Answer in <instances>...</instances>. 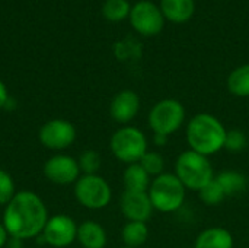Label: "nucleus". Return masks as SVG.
Listing matches in <instances>:
<instances>
[{
    "instance_id": "obj_26",
    "label": "nucleus",
    "mask_w": 249,
    "mask_h": 248,
    "mask_svg": "<svg viewBox=\"0 0 249 248\" xmlns=\"http://www.w3.org/2000/svg\"><path fill=\"white\" fill-rule=\"evenodd\" d=\"M15 181L12 175L0 168V206H6L16 194Z\"/></svg>"
},
{
    "instance_id": "obj_15",
    "label": "nucleus",
    "mask_w": 249,
    "mask_h": 248,
    "mask_svg": "<svg viewBox=\"0 0 249 248\" xmlns=\"http://www.w3.org/2000/svg\"><path fill=\"white\" fill-rule=\"evenodd\" d=\"M77 241L83 248H105L107 232L96 221H85L77 227Z\"/></svg>"
},
{
    "instance_id": "obj_10",
    "label": "nucleus",
    "mask_w": 249,
    "mask_h": 248,
    "mask_svg": "<svg viewBox=\"0 0 249 248\" xmlns=\"http://www.w3.org/2000/svg\"><path fill=\"white\" fill-rule=\"evenodd\" d=\"M77 224L67 215H54L48 218L42 231L45 244L54 248H66L77 240Z\"/></svg>"
},
{
    "instance_id": "obj_13",
    "label": "nucleus",
    "mask_w": 249,
    "mask_h": 248,
    "mask_svg": "<svg viewBox=\"0 0 249 248\" xmlns=\"http://www.w3.org/2000/svg\"><path fill=\"white\" fill-rule=\"evenodd\" d=\"M140 110V98L134 91L123 89L114 95L109 104V115L111 118L123 126H128Z\"/></svg>"
},
{
    "instance_id": "obj_8",
    "label": "nucleus",
    "mask_w": 249,
    "mask_h": 248,
    "mask_svg": "<svg viewBox=\"0 0 249 248\" xmlns=\"http://www.w3.org/2000/svg\"><path fill=\"white\" fill-rule=\"evenodd\" d=\"M77 137L76 127L63 118H53L44 123L38 132V139L42 146L51 151H63L70 148Z\"/></svg>"
},
{
    "instance_id": "obj_9",
    "label": "nucleus",
    "mask_w": 249,
    "mask_h": 248,
    "mask_svg": "<svg viewBox=\"0 0 249 248\" xmlns=\"http://www.w3.org/2000/svg\"><path fill=\"white\" fill-rule=\"evenodd\" d=\"M130 23L131 26L142 35L150 37L156 35L163 29L165 16L155 3L143 0L136 3L130 12Z\"/></svg>"
},
{
    "instance_id": "obj_1",
    "label": "nucleus",
    "mask_w": 249,
    "mask_h": 248,
    "mask_svg": "<svg viewBox=\"0 0 249 248\" xmlns=\"http://www.w3.org/2000/svg\"><path fill=\"white\" fill-rule=\"evenodd\" d=\"M48 218L44 200L34 191L22 190L4 206L1 224L10 237L26 241L42 234Z\"/></svg>"
},
{
    "instance_id": "obj_16",
    "label": "nucleus",
    "mask_w": 249,
    "mask_h": 248,
    "mask_svg": "<svg viewBox=\"0 0 249 248\" xmlns=\"http://www.w3.org/2000/svg\"><path fill=\"white\" fill-rule=\"evenodd\" d=\"M160 10L168 20L184 23L194 13V0H162Z\"/></svg>"
},
{
    "instance_id": "obj_19",
    "label": "nucleus",
    "mask_w": 249,
    "mask_h": 248,
    "mask_svg": "<svg viewBox=\"0 0 249 248\" xmlns=\"http://www.w3.org/2000/svg\"><path fill=\"white\" fill-rule=\"evenodd\" d=\"M121 238L125 247L139 248L143 246L149 238V228L146 222L128 221L121 231Z\"/></svg>"
},
{
    "instance_id": "obj_29",
    "label": "nucleus",
    "mask_w": 249,
    "mask_h": 248,
    "mask_svg": "<svg viewBox=\"0 0 249 248\" xmlns=\"http://www.w3.org/2000/svg\"><path fill=\"white\" fill-rule=\"evenodd\" d=\"M168 139H169V136L159 134V133H153V143L156 146H165L168 143Z\"/></svg>"
},
{
    "instance_id": "obj_24",
    "label": "nucleus",
    "mask_w": 249,
    "mask_h": 248,
    "mask_svg": "<svg viewBox=\"0 0 249 248\" xmlns=\"http://www.w3.org/2000/svg\"><path fill=\"white\" fill-rule=\"evenodd\" d=\"M79 167L80 171L83 172V175H92V174H98L99 168H101V156L96 151L93 149H86L80 153L79 159Z\"/></svg>"
},
{
    "instance_id": "obj_20",
    "label": "nucleus",
    "mask_w": 249,
    "mask_h": 248,
    "mask_svg": "<svg viewBox=\"0 0 249 248\" xmlns=\"http://www.w3.org/2000/svg\"><path fill=\"white\" fill-rule=\"evenodd\" d=\"M228 89L239 98H249V64H244L231 72L228 77Z\"/></svg>"
},
{
    "instance_id": "obj_12",
    "label": "nucleus",
    "mask_w": 249,
    "mask_h": 248,
    "mask_svg": "<svg viewBox=\"0 0 249 248\" xmlns=\"http://www.w3.org/2000/svg\"><path fill=\"white\" fill-rule=\"evenodd\" d=\"M120 208L127 221L147 222L155 210L147 191L124 190L120 199Z\"/></svg>"
},
{
    "instance_id": "obj_7",
    "label": "nucleus",
    "mask_w": 249,
    "mask_h": 248,
    "mask_svg": "<svg viewBox=\"0 0 249 248\" xmlns=\"http://www.w3.org/2000/svg\"><path fill=\"white\" fill-rule=\"evenodd\" d=\"M185 121V108L177 99H162L149 111L147 123L153 133L171 136Z\"/></svg>"
},
{
    "instance_id": "obj_14",
    "label": "nucleus",
    "mask_w": 249,
    "mask_h": 248,
    "mask_svg": "<svg viewBox=\"0 0 249 248\" xmlns=\"http://www.w3.org/2000/svg\"><path fill=\"white\" fill-rule=\"evenodd\" d=\"M233 235L222 227H213L201 231L194 243V248H233Z\"/></svg>"
},
{
    "instance_id": "obj_30",
    "label": "nucleus",
    "mask_w": 249,
    "mask_h": 248,
    "mask_svg": "<svg viewBox=\"0 0 249 248\" xmlns=\"http://www.w3.org/2000/svg\"><path fill=\"white\" fill-rule=\"evenodd\" d=\"M4 248H23V241L15 237H9V241Z\"/></svg>"
},
{
    "instance_id": "obj_18",
    "label": "nucleus",
    "mask_w": 249,
    "mask_h": 248,
    "mask_svg": "<svg viewBox=\"0 0 249 248\" xmlns=\"http://www.w3.org/2000/svg\"><path fill=\"white\" fill-rule=\"evenodd\" d=\"M216 180L219 181V184L225 190L226 197H231V196H236V194L244 193L247 190V186H248L247 177L242 172L233 171V170L222 171L220 174L216 175Z\"/></svg>"
},
{
    "instance_id": "obj_28",
    "label": "nucleus",
    "mask_w": 249,
    "mask_h": 248,
    "mask_svg": "<svg viewBox=\"0 0 249 248\" xmlns=\"http://www.w3.org/2000/svg\"><path fill=\"white\" fill-rule=\"evenodd\" d=\"M9 232L6 231V228H4V225L0 222V248H4L6 247V244H7V241H9Z\"/></svg>"
},
{
    "instance_id": "obj_11",
    "label": "nucleus",
    "mask_w": 249,
    "mask_h": 248,
    "mask_svg": "<svg viewBox=\"0 0 249 248\" xmlns=\"http://www.w3.org/2000/svg\"><path fill=\"white\" fill-rule=\"evenodd\" d=\"M80 167L77 159L69 155H54L44 164V175L48 181L58 184V186H67L73 184L80 178Z\"/></svg>"
},
{
    "instance_id": "obj_22",
    "label": "nucleus",
    "mask_w": 249,
    "mask_h": 248,
    "mask_svg": "<svg viewBox=\"0 0 249 248\" xmlns=\"http://www.w3.org/2000/svg\"><path fill=\"white\" fill-rule=\"evenodd\" d=\"M198 196H200V200L207 206H217L223 203V200L226 199V193L219 184V181L216 180V177L198 191Z\"/></svg>"
},
{
    "instance_id": "obj_2",
    "label": "nucleus",
    "mask_w": 249,
    "mask_h": 248,
    "mask_svg": "<svg viewBox=\"0 0 249 248\" xmlns=\"http://www.w3.org/2000/svg\"><path fill=\"white\" fill-rule=\"evenodd\" d=\"M226 132V127L216 115L200 113L188 121L185 136L191 151L209 158L223 149Z\"/></svg>"
},
{
    "instance_id": "obj_25",
    "label": "nucleus",
    "mask_w": 249,
    "mask_h": 248,
    "mask_svg": "<svg viewBox=\"0 0 249 248\" xmlns=\"http://www.w3.org/2000/svg\"><path fill=\"white\" fill-rule=\"evenodd\" d=\"M247 146H248V137L242 130L231 129V130L226 132V139H225L223 149H226L229 152H233V153H239Z\"/></svg>"
},
{
    "instance_id": "obj_21",
    "label": "nucleus",
    "mask_w": 249,
    "mask_h": 248,
    "mask_svg": "<svg viewBox=\"0 0 249 248\" xmlns=\"http://www.w3.org/2000/svg\"><path fill=\"white\" fill-rule=\"evenodd\" d=\"M131 6L127 0H105L102 6V15L111 22H120L130 16Z\"/></svg>"
},
{
    "instance_id": "obj_5",
    "label": "nucleus",
    "mask_w": 249,
    "mask_h": 248,
    "mask_svg": "<svg viewBox=\"0 0 249 248\" xmlns=\"http://www.w3.org/2000/svg\"><path fill=\"white\" fill-rule=\"evenodd\" d=\"M109 149L120 162L127 165L136 164L140 162L147 152V139L140 129L134 126H123L111 136Z\"/></svg>"
},
{
    "instance_id": "obj_27",
    "label": "nucleus",
    "mask_w": 249,
    "mask_h": 248,
    "mask_svg": "<svg viewBox=\"0 0 249 248\" xmlns=\"http://www.w3.org/2000/svg\"><path fill=\"white\" fill-rule=\"evenodd\" d=\"M9 99H10V95H9L7 86L4 85L3 80H0V110H1V108H6Z\"/></svg>"
},
{
    "instance_id": "obj_6",
    "label": "nucleus",
    "mask_w": 249,
    "mask_h": 248,
    "mask_svg": "<svg viewBox=\"0 0 249 248\" xmlns=\"http://www.w3.org/2000/svg\"><path fill=\"white\" fill-rule=\"evenodd\" d=\"M74 197L86 209L98 210L104 209L111 203L112 190L108 181L98 175H80V178L74 183Z\"/></svg>"
},
{
    "instance_id": "obj_31",
    "label": "nucleus",
    "mask_w": 249,
    "mask_h": 248,
    "mask_svg": "<svg viewBox=\"0 0 249 248\" xmlns=\"http://www.w3.org/2000/svg\"><path fill=\"white\" fill-rule=\"evenodd\" d=\"M120 248H133V247H125V246H124V247H120Z\"/></svg>"
},
{
    "instance_id": "obj_17",
    "label": "nucleus",
    "mask_w": 249,
    "mask_h": 248,
    "mask_svg": "<svg viewBox=\"0 0 249 248\" xmlns=\"http://www.w3.org/2000/svg\"><path fill=\"white\" fill-rule=\"evenodd\" d=\"M123 181L125 190L130 191H149L152 183L150 175L144 171V168L139 162L127 165L123 174Z\"/></svg>"
},
{
    "instance_id": "obj_3",
    "label": "nucleus",
    "mask_w": 249,
    "mask_h": 248,
    "mask_svg": "<svg viewBox=\"0 0 249 248\" xmlns=\"http://www.w3.org/2000/svg\"><path fill=\"white\" fill-rule=\"evenodd\" d=\"M174 174L179 178L185 189L197 193L214 178V171L209 158L191 149L182 152L177 158Z\"/></svg>"
},
{
    "instance_id": "obj_4",
    "label": "nucleus",
    "mask_w": 249,
    "mask_h": 248,
    "mask_svg": "<svg viewBox=\"0 0 249 248\" xmlns=\"http://www.w3.org/2000/svg\"><path fill=\"white\" fill-rule=\"evenodd\" d=\"M147 193L155 210L171 213L182 208L187 189L175 174L163 172L152 180Z\"/></svg>"
},
{
    "instance_id": "obj_23",
    "label": "nucleus",
    "mask_w": 249,
    "mask_h": 248,
    "mask_svg": "<svg viewBox=\"0 0 249 248\" xmlns=\"http://www.w3.org/2000/svg\"><path fill=\"white\" fill-rule=\"evenodd\" d=\"M150 177H158L165 172V159L160 153L147 151L139 162Z\"/></svg>"
}]
</instances>
